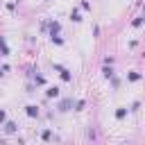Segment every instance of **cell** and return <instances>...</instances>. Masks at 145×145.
<instances>
[{
  "label": "cell",
  "instance_id": "obj_1",
  "mask_svg": "<svg viewBox=\"0 0 145 145\" xmlns=\"http://www.w3.org/2000/svg\"><path fill=\"white\" fill-rule=\"evenodd\" d=\"M0 48H2V54H7V52H9V50H7V43H5V39H2V36H0Z\"/></svg>",
  "mask_w": 145,
  "mask_h": 145
},
{
  "label": "cell",
  "instance_id": "obj_2",
  "mask_svg": "<svg viewBox=\"0 0 145 145\" xmlns=\"http://www.w3.org/2000/svg\"><path fill=\"white\" fill-rule=\"evenodd\" d=\"M68 106H70V100H63V102H61V111H66Z\"/></svg>",
  "mask_w": 145,
  "mask_h": 145
},
{
  "label": "cell",
  "instance_id": "obj_3",
  "mask_svg": "<svg viewBox=\"0 0 145 145\" xmlns=\"http://www.w3.org/2000/svg\"><path fill=\"white\" fill-rule=\"evenodd\" d=\"M27 113H29V116H36L39 111H36V106H27Z\"/></svg>",
  "mask_w": 145,
  "mask_h": 145
},
{
  "label": "cell",
  "instance_id": "obj_4",
  "mask_svg": "<svg viewBox=\"0 0 145 145\" xmlns=\"http://www.w3.org/2000/svg\"><path fill=\"white\" fill-rule=\"evenodd\" d=\"M5 129H7V131H16V125H14V122H7V127H5Z\"/></svg>",
  "mask_w": 145,
  "mask_h": 145
},
{
  "label": "cell",
  "instance_id": "obj_5",
  "mask_svg": "<svg viewBox=\"0 0 145 145\" xmlns=\"http://www.w3.org/2000/svg\"><path fill=\"white\" fill-rule=\"evenodd\" d=\"M140 20H145V7H143V16H140Z\"/></svg>",
  "mask_w": 145,
  "mask_h": 145
}]
</instances>
